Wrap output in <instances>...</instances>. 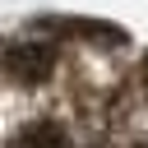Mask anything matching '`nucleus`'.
<instances>
[{"label":"nucleus","mask_w":148,"mask_h":148,"mask_svg":"<svg viewBox=\"0 0 148 148\" xmlns=\"http://www.w3.org/2000/svg\"><path fill=\"white\" fill-rule=\"evenodd\" d=\"M139 148H148V143H139Z\"/></svg>","instance_id":"nucleus-4"},{"label":"nucleus","mask_w":148,"mask_h":148,"mask_svg":"<svg viewBox=\"0 0 148 148\" xmlns=\"http://www.w3.org/2000/svg\"><path fill=\"white\" fill-rule=\"evenodd\" d=\"M51 69H56V46L46 42H18L5 51V74L14 83H42Z\"/></svg>","instance_id":"nucleus-1"},{"label":"nucleus","mask_w":148,"mask_h":148,"mask_svg":"<svg viewBox=\"0 0 148 148\" xmlns=\"http://www.w3.org/2000/svg\"><path fill=\"white\" fill-rule=\"evenodd\" d=\"M143 88H148V60H143Z\"/></svg>","instance_id":"nucleus-3"},{"label":"nucleus","mask_w":148,"mask_h":148,"mask_svg":"<svg viewBox=\"0 0 148 148\" xmlns=\"http://www.w3.org/2000/svg\"><path fill=\"white\" fill-rule=\"evenodd\" d=\"M9 148H74V143H69V134H65L56 120H28V125L9 139Z\"/></svg>","instance_id":"nucleus-2"}]
</instances>
